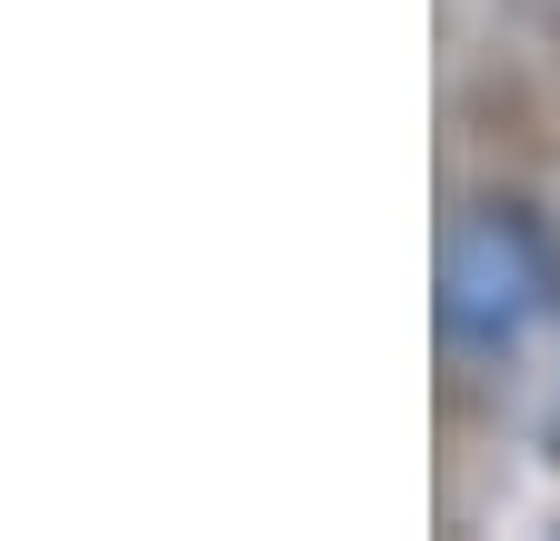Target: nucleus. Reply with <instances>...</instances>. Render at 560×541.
I'll list each match as a JSON object with an SVG mask.
<instances>
[{"label":"nucleus","mask_w":560,"mask_h":541,"mask_svg":"<svg viewBox=\"0 0 560 541\" xmlns=\"http://www.w3.org/2000/svg\"><path fill=\"white\" fill-rule=\"evenodd\" d=\"M550 321H560V261L530 231V211H511V200L460 211L441 241V342L480 371H501Z\"/></svg>","instance_id":"obj_1"}]
</instances>
